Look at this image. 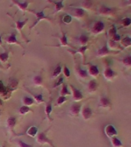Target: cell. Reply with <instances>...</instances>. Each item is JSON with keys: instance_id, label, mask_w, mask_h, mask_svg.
<instances>
[{"instance_id": "14", "label": "cell", "mask_w": 131, "mask_h": 147, "mask_svg": "<svg viewBox=\"0 0 131 147\" xmlns=\"http://www.w3.org/2000/svg\"><path fill=\"white\" fill-rule=\"evenodd\" d=\"M16 123V118L14 117H10L7 120V124L10 128H13Z\"/></svg>"}, {"instance_id": "17", "label": "cell", "mask_w": 131, "mask_h": 147, "mask_svg": "<svg viewBox=\"0 0 131 147\" xmlns=\"http://www.w3.org/2000/svg\"><path fill=\"white\" fill-rule=\"evenodd\" d=\"M23 103H25L26 106L32 105L34 103V100L32 97H29V96H25L23 98Z\"/></svg>"}, {"instance_id": "33", "label": "cell", "mask_w": 131, "mask_h": 147, "mask_svg": "<svg viewBox=\"0 0 131 147\" xmlns=\"http://www.w3.org/2000/svg\"><path fill=\"white\" fill-rule=\"evenodd\" d=\"M61 45H68V40H67L66 34H63V36L61 37Z\"/></svg>"}, {"instance_id": "2", "label": "cell", "mask_w": 131, "mask_h": 147, "mask_svg": "<svg viewBox=\"0 0 131 147\" xmlns=\"http://www.w3.org/2000/svg\"><path fill=\"white\" fill-rule=\"evenodd\" d=\"M32 11L34 14V15H35V16H37V20H36V22H35L33 24V25H32V27H30V28H32L34 27V26H35L37 23L40 20H42V19H48V18H47L45 16L44 11H40V12H36V11Z\"/></svg>"}, {"instance_id": "30", "label": "cell", "mask_w": 131, "mask_h": 147, "mask_svg": "<svg viewBox=\"0 0 131 147\" xmlns=\"http://www.w3.org/2000/svg\"><path fill=\"white\" fill-rule=\"evenodd\" d=\"M17 143H18V146L19 147H33L32 145L27 144V143H25V142H22V140H18Z\"/></svg>"}, {"instance_id": "4", "label": "cell", "mask_w": 131, "mask_h": 147, "mask_svg": "<svg viewBox=\"0 0 131 147\" xmlns=\"http://www.w3.org/2000/svg\"><path fill=\"white\" fill-rule=\"evenodd\" d=\"M105 132L106 134L108 136H115L117 134V132L116 130V129L112 125H108L107 126H106L105 128Z\"/></svg>"}, {"instance_id": "37", "label": "cell", "mask_w": 131, "mask_h": 147, "mask_svg": "<svg viewBox=\"0 0 131 147\" xmlns=\"http://www.w3.org/2000/svg\"><path fill=\"white\" fill-rule=\"evenodd\" d=\"M123 24L125 26H128V25H130L131 24V19L130 18H124V20H123Z\"/></svg>"}, {"instance_id": "43", "label": "cell", "mask_w": 131, "mask_h": 147, "mask_svg": "<svg viewBox=\"0 0 131 147\" xmlns=\"http://www.w3.org/2000/svg\"><path fill=\"white\" fill-rule=\"evenodd\" d=\"M2 67V65H1V64H0V67Z\"/></svg>"}, {"instance_id": "13", "label": "cell", "mask_w": 131, "mask_h": 147, "mask_svg": "<svg viewBox=\"0 0 131 147\" xmlns=\"http://www.w3.org/2000/svg\"><path fill=\"white\" fill-rule=\"evenodd\" d=\"M89 72L92 76H97L99 74V70L97 67L95 66V65H92V66L90 67Z\"/></svg>"}, {"instance_id": "19", "label": "cell", "mask_w": 131, "mask_h": 147, "mask_svg": "<svg viewBox=\"0 0 131 147\" xmlns=\"http://www.w3.org/2000/svg\"><path fill=\"white\" fill-rule=\"evenodd\" d=\"M42 78H41V75H37L35 76L34 78H33V82L35 85H40L42 84Z\"/></svg>"}, {"instance_id": "10", "label": "cell", "mask_w": 131, "mask_h": 147, "mask_svg": "<svg viewBox=\"0 0 131 147\" xmlns=\"http://www.w3.org/2000/svg\"><path fill=\"white\" fill-rule=\"evenodd\" d=\"M51 110H52V106H51V100H50V102H48L47 103V105H46V107H45V113H46V115H47V117L48 118H50V114L51 113ZM50 120L51 121L52 119L50 118Z\"/></svg>"}, {"instance_id": "26", "label": "cell", "mask_w": 131, "mask_h": 147, "mask_svg": "<svg viewBox=\"0 0 131 147\" xmlns=\"http://www.w3.org/2000/svg\"><path fill=\"white\" fill-rule=\"evenodd\" d=\"M19 111H20V113H22V114H25L28 112H29L30 109L29 107H28L27 106H23V107L20 108Z\"/></svg>"}, {"instance_id": "21", "label": "cell", "mask_w": 131, "mask_h": 147, "mask_svg": "<svg viewBox=\"0 0 131 147\" xmlns=\"http://www.w3.org/2000/svg\"><path fill=\"white\" fill-rule=\"evenodd\" d=\"M61 96H64L65 95H68V94H71V93L68 91V87L65 84L63 85V87H62L61 91Z\"/></svg>"}, {"instance_id": "34", "label": "cell", "mask_w": 131, "mask_h": 147, "mask_svg": "<svg viewBox=\"0 0 131 147\" xmlns=\"http://www.w3.org/2000/svg\"><path fill=\"white\" fill-rule=\"evenodd\" d=\"M78 74H79V75H80L81 78H86V77H87V71H84V70H82V69L80 68L78 70Z\"/></svg>"}, {"instance_id": "20", "label": "cell", "mask_w": 131, "mask_h": 147, "mask_svg": "<svg viewBox=\"0 0 131 147\" xmlns=\"http://www.w3.org/2000/svg\"><path fill=\"white\" fill-rule=\"evenodd\" d=\"M112 144L114 147H120L122 146V142L120 140H118L117 138L113 137L112 140Z\"/></svg>"}, {"instance_id": "23", "label": "cell", "mask_w": 131, "mask_h": 147, "mask_svg": "<svg viewBox=\"0 0 131 147\" xmlns=\"http://www.w3.org/2000/svg\"><path fill=\"white\" fill-rule=\"evenodd\" d=\"M84 11L81 9H76L74 10V15H75L77 17H81V16H84Z\"/></svg>"}, {"instance_id": "15", "label": "cell", "mask_w": 131, "mask_h": 147, "mask_svg": "<svg viewBox=\"0 0 131 147\" xmlns=\"http://www.w3.org/2000/svg\"><path fill=\"white\" fill-rule=\"evenodd\" d=\"M38 133V128L35 127V126H32V127H30L27 131V133L29 136H35V135Z\"/></svg>"}, {"instance_id": "12", "label": "cell", "mask_w": 131, "mask_h": 147, "mask_svg": "<svg viewBox=\"0 0 131 147\" xmlns=\"http://www.w3.org/2000/svg\"><path fill=\"white\" fill-rule=\"evenodd\" d=\"M27 22L28 19H25V20L23 21V22H21V21H17V22H16V28H17L21 33H22V28L25 26V25L26 24Z\"/></svg>"}, {"instance_id": "27", "label": "cell", "mask_w": 131, "mask_h": 147, "mask_svg": "<svg viewBox=\"0 0 131 147\" xmlns=\"http://www.w3.org/2000/svg\"><path fill=\"white\" fill-rule=\"evenodd\" d=\"M122 44L124 45V46H129L131 45V38H125L124 39H123V41H122Z\"/></svg>"}, {"instance_id": "6", "label": "cell", "mask_w": 131, "mask_h": 147, "mask_svg": "<svg viewBox=\"0 0 131 147\" xmlns=\"http://www.w3.org/2000/svg\"><path fill=\"white\" fill-rule=\"evenodd\" d=\"M80 107L81 105L79 103H75L74 105L71 106V113L73 115H78L80 110Z\"/></svg>"}, {"instance_id": "1", "label": "cell", "mask_w": 131, "mask_h": 147, "mask_svg": "<svg viewBox=\"0 0 131 147\" xmlns=\"http://www.w3.org/2000/svg\"><path fill=\"white\" fill-rule=\"evenodd\" d=\"M49 128H48L46 129L45 131H44V132H41V133H39L38 136H37V142L40 143V144H45V143H48L49 144L51 147H55V146L53 145L52 142H51V140H49L48 137H47V135H46V133L49 130Z\"/></svg>"}, {"instance_id": "16", "label": "cell", "mask_w": 131, "mask_h": 147, "mask_svg": "<svg viewBox=\"0 0 131 147\" xmlns=\"http://www.w3.org/2000/svg\"><path fill=\"white\" fill-rule=\"evenodd\" d=\"M97 84L96 81L94 80H90L88 84V89H89L90 91H94L97 89Z\"/></svg>"}, {"instance_id": "8", "label": "cell", "mask_w": 131, "mask_h": 147, "mask_svg": "<svg viewBox=\"0 0 131 147\" xmlns=\"http://www.w3.org/2000/svg\"><path fill=\"white\" fill-rule=\"evenodd\" d=\"M12 2H13V3L17 5H18V6L22 9V10H23V11H24V10H26L28 5V4L30 3V2H28V1H25V2H17V1H12Z\"/></svg>"}, {"instance_id": "9", "label": "cell", "mask_w": 131, "mask_h": 147, "mask_svg": "<svg viewBox=\"0 0 131 147\" xmlns=\"http://www.w3.org/2000/svg\"><path fill=\"white\" fill-rule=\"evenodd\" d=\"M6 41L9 44H20L16 39V33H12L10 36L8 37V38L6 39Z\"/></svg>"}, {"instance_id": "24", "label": "cell", "mask_w": 131, "mask_h": 147, "mask_svg": "<svg viewBox=\"0 0 131 147\" xmlns=\"http://www.w3.org/2000/svg\"><path fill=\"white\" fill-rule=\"evenodd\" d=\"M61 67L58 65L57 67H55V71H54V72H53V74H52L53 78H55V77H57V75H59L60 73H61Z\"/></svg>"}, {"instance_id": "25", "label": "cell", "mask_w": 131, "mask_h": 147, "mask_svg": "<svg viewBox=\"0 0 131 147\" xmlns=\"http://www.w3.org/2000/svg\"><path fill=\"white\" fill-rule=\"evenodd\" d=\"M9 58V53L5 52L2 54H0V60L3 62H5Z\"/></svg>"}, {"instance_id": "31", "label": "cell", "mask_w": 131, "mask_h": 147, "mask_svg": "<svg viewBox=\"0 0 131 147\" xmlns=\"http://www.w3.org/2000/svg\"><path fill=\"white\" fill-rule=\"evenodd\" d=\"M79 41H80V42L81 44H86L87 42V41H88V37L86 36V35H81V36L80 37V38H79Z\"/></svg>"}, {"instance_id": "38", "label": "cell", "mask_w": 131, "mask_h": 147, "mask_svg": "<svg viewBox=\"0 0 131 147\" xmlns=\"http://www.w3.org/2000/svg\"><path fill=\"white\" fill-rule=\"evenodd\" d=\"M63 81H64V78H63V77H61V78L58 79V80H57V82L55 84L54 87H57V86H59V85H61L62 83H63Z\"/></svg>"}, {"instance_id": "42", "label": "cell", "mask_w": 131, "mask_h": 147, "mask_svg": "<svg viewBox=\"0 0 131 147\" xmlns=\"http://www.w3.org/2000/svg\"><path fill=\"white\" fill-rule=\"evenodd\" d=\"M2 43V38H1V36H0V45Z\"/></svg>"}, {"instance_id": "41", "label": "cell", "mask_w": 131, "mask_h": 147, "mask_svg": "<svg viewBox=\"0 0 131 147\" xmlns=\"http://www.w3.org/2000/svg\"><path fill=\"white\" fill-rule=\"evenodd\" d=\"M5 90V87L2 84V83L0 81V92H3Z\"/></svg>"}, {"instance_id": "28", "label": "cell", "mask_w": 131, "mask_h": 147, "mask_svg": "<svg viewBox=\"0 0 131 147\" xmlns=\"http://www.w3.org/2000/svg\"><path fill=\"white\" fill-rule=\"evenodd\" d=\"M56 5V11H59L63 8V2H51Z\"/></svg>"}, {"instance_id": "40", "label": "cell", "mask_w": 131, "mask_h": 147, "mask_svg": "<svg viewBox=\"0 0 131 147\" xmlns=\"http://www.w3.org/2000/svg\"><path fill=\"white\" fill-rule=\"evenodd\" d=\"M86 49H87V47H82V48H80V50L78 51V52H80L82 55H84V52L86 51Z\"/></svg>"}, {"instance_id": "5", "label": "cell", "mask_w": 131, "mask_h": 147, "mask_svg": "<svg viewBox=\"0 0 131 147\" xmlns=\"http://www.w3.org/2000/svg\"><path fill=\"white\" fill-rule=\"evenodd\" d=\"M103 28H104V25H103V23L102 22H97L94 26V31L96 33L102 32Z\"/></svg>"}, {"instance_id": "36", "label": "cell", "mask_w": 131, "mask_h": 147, "mask_svg": "<svg viewBox=\"0 0 131 147\" xmlns=\"http://www.w3.org/2000/svg\"><path fill=\"white\" fill-rule=\"evenodd\" d=\"M63 21H64V23H66V24H68V23H70L71 22V17L70 16H64V18H63Z\"/></svg>"}, {"instance_id": "7", "label": "cell", "mask_w": 131, "mask_h": 147, "mask_svg": "<svg viewBox=\"0 0 131 147\" xmlns=\"http://www.w3.org/2000/svg\"><path fill=\"white\" fill-rule=\"evenodd\" d=\"M82 115L85 119H89L92 115L91 110L89 107H84L82 111Z\"/></svg>"}, {"instance_id": "3", "label": "cell", "mask_w": 131, "mask_h": 147, "mask_svg": "<svg viewBox=\"0 0 131 147\" xmlns=\"http://www.w3.org/2000/svg\"><path fill=\"white\" fill-rule=\"evenodd\" d=\"M71 87L72 90H73V97L75 100H81L83 98V95L81 94V92L78 90L77 88L74 87L73 85H71Z\"/></svg>"}, {"instance_id": "29", "label": "cell", "mask_w": 131, "mask_h": 147, "mask_svg": "<svg viewBox=\"0 0 131 147\" xmlns=\"http://www.w3.org/2000/svg\"><path fill=\"white\" fill-rule=\"evenodd\" d=\"M108 53V50H107V45H104L103 46V48H101V50L98 51V55H104L106 54H107Z\"/></svg>"}, {"instance_id": "18", "label": "cell", "mask_w": 131, "mask_h": 147, "mask_svg": "<svg viewBox=\"0 0 131 147\" xmlns=\"http://www.w3.org/2000/svg\"><path fill=\"white\" fill-rule=\"evenodd\" d=\"M29 93L32 94V96H33V98H34V100L38 102V103H42L44 102L43 100V96H42V94H38V95H35V94H32V92L29 91Z\"/></svg>"}, {"instance_id": "22", "label": "cell", "mask_w": 131, "mask_h": 147, "mask_svg": "<svg viewBox=\"0 0 131 147\" xmlns=\"http://www.w3.org/2000/svg\"><path fill=\"white\" fill-rule=\"evenodd\" d=\"M101 104L103 107H107V106L110 105V101L106 97H102L101 100Z\"/></svg>"}, {"instance_id": "44", "label": "cell", "mask_w": 131, "mask_h": 147, "mask_svg": "<svg viewBox=\"0 0 131 147\" xmlns=\"http://www.w3.org/2000/svg\"><path fill=\"white\" fill-rule=\"evenodd\" d=\"M0 113H1V111H0Z\"/></svg>"}, {"instance_id": "32", "label": "cell", "mask_w": 131, "mask_h": 147, "mask_svg": "<svg viewBox=\"0 0 131 147\" xmlns=\"http://www.w3.org/2000/svg\"><path fill=\"white\" fill-rule=\"evenodd\" d=\"M66 100H67V98L65 97V96H59V97L57 98V105H61V104H62V103H64V102H65Z\"/></svg>"}, {"instance_id": "11", "label": "cell", "mask_w": 131, "mask_h": 147, "mask_svg": "<svg viewBox=\"0 0 131 147\" xmlns=\"http://www.w3.org/2000/svg\"><path fill=\"white\" fill-rule=\"evenodd\" d=\"M114 71H113L110 68L106 69L105 72H104V76L107 79H111L114 77Z\"/></svg>"}, {"instance_id": "35", "label": "cell", "mask_w": 131, "mask_h": 147, "mask_svg": "<svg viewBox=\"0 0 131 147\" xmlns=\"http://www.w3.org/2000/svg\"><path fill=\"white\" fill-rule=\"evenodd\" d=\"M124 64L126 66H130L131 65V56L126 57L124 59Z\"/></svg>"}, {"instance_id": "39", "label": "cell", "mask_w": 131, "mask_h": 147, "mask_svg": "<svg viewBox=\"0 0 131 147\" xmlns=\"http://www.w3.org/2000/svg\"><path fill=\"white\" fill-rule=\"evenodd\" d=\"M64 75L66 76V77H70V71H69V69L66 66L64 67Z\"/></svg>"}]
</instances>
